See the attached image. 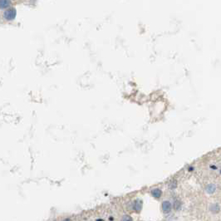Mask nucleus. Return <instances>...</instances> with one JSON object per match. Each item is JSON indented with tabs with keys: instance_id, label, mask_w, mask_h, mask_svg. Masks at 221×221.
Masks as SVG:
<instances>
[{
	"instance_id": "1",
	"label": "nucleus",
	"mask_w": 221,
	"mask_h": 221,
	"mask_svg": "<svg viewBox=\"0 0 221 221\" xmlns=\"http://www.w3.org/2000/svg\"><path fill=\"white\" fill-rule=\"evenodd\" d=\"M4 16H5V18H8V19H14L15 18V16H16V9H15L14 8H8L7 10L5 11V13H4Z\"/></svg>"
},
{
	"instance_id": "2",
	"label": "nucleus",
	"mask_w": 221,
	"mask_h": 221,
	"mask_svg": "<svg viewBox=\"0 0 221 221\" xmlns=\"http://www.w3.org/2000/svg\"><path fill=\"white\" fill-rule=\"evenodd\" d=\"M162 210L164 211V213L168 214L171 210V204L169 201H164L162 203Z\"/></svg>"
},
{
	"instance_id": "3",
	"label": "nucleus",
	"mask_w": 221,
	"mask_h": 221,
	"mask_svg": "<svg viewBox=\"0 0 221 221\" xmlns=\"http://www.w3.org/2000/svg\"><path fill=\"white\" fill-rule=\"evenodd\" d=\"M141 208H142V201L141 200H136L134 202V210L136 212L139 213L140 211L141 210Z\"/></svg>"
},
{
	"instance_id": "4",
	"label": "nucleus",
	"mask_w": 221,
	"mask_h": 221,
	"mask_svg": "<svg viewBox=\"0 0 221 221\" xmlns=\"http://www.w3.org/2000/svg\"><path fill=\"white\" fill-rule=\"evenodd\" d=\"M151 194H152L153 197L156 198V199H159L161 196V195H162V192H161V190L160 189H154L151 191Z\"/></svg>"
},
{
	"instance_id": "5",
	"label": "nucleus",
	"mask_w": 221,
	"mask_h": 221,
	"mask_svg": "<svg viewBox=\"0 0 221 221\" xmlns=\"http://www.w3.org/2000/svg\"><path fill=\"white\" fill-rule=\"evenodd\" d=\"M216 189V186L213 184H210L206 186V191L208 194H213Z\"/></svg>"
},
{
	"instance_id": "6",
	"label": "nucleus",
	"mask_w": 221,
	"mask_h": 221,
	"mask_svg": "<svg viewBox=\"0 0 221 221\" xmlns=\"http://www.w3.org/2000/svg\"><path fill=\"white\" fill-rule=\"evenodd\" d=\"M210 210L212 211L213 213H214V214H217V213H219V210H220V208H219V206L217 204H215L214 205H211Z\"/></svg>"
},
{
	"instance_id": "7",
	"label": "nucleus",
	"mask_w": 221,
	"mask_h": 221,
	"mask_svg": "<svg viewBox=\"0 0 221 221\" xmlns=\"http://www.w3.org/2000/svg\"><path fill=\"white\" fill-rule=\"evenodd\" d=\"M121 221H133L132 218L129 215H124L122 219H121Z\"/></svg>"
},
{
	"instance_id": "8",
	"label": "nucleus",
	"mask_w": 221,
	"mask_h": 221,
	"mask_svg": "<svg viewBox=\"0 0 221 221\" xmlns=\"http://www.w3.org/2000/svg\"><path fill=\"white\" fill-rule=\"evenodd\" d=\"M174 207H175V210H179L180 208V202L179 200H175V203H174Z\"/></svg>"
},
{
	"instance_id": "9",
	"label": "nucleus",
	"mask_w": 221,
	"mask_h": 221,
	"mask_svg": "<svg viewBox=\"0 0 221 221\" xmlns=\"http://www.w3.org/2000/svg\"><path fill=\"white\" fill-rule=\"evenodd\" d=\"M63 221H71V219H64Z\"/></svg>"
}]
</instances>
